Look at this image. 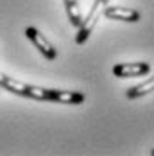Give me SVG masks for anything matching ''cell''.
Segmentation results:
<instances>
[{"label":"cell","instance_id":"6da1fadb","mask_svg":"<svg viewBox=\"0 0 154 156\" xmlns=\"http://www.w3.org/2000/svg\"><path fill=\"white\" fill-rule=\"evenodd\" d=\"M108 2L109 0H95V2H93L90 13L86 15V18H82V23L79 25V32H77V36H75L77 45H82V43L90 38V34L93 32L97 22H99V18H100L102 11H104V7L108 5Z\"/></svg>","mask_w":154,"mask_h":156},{"label":"cell","instance_id":"7a4b0ae2","mask_svg":"<svg viewBox=\"0 0 154 156\" xmlns=\"http://www.w3.org/2000/svg\"><path fill=\"white\" fill-rule=\"evenodd\" d=\"M25 36L31 40L32 45L38 48L48 61H54V59L58 58V50L54 48V45L45 38V34H41L36 27H27V29H25Z\"/></svg>","mask_w":154,"mask_h":156},{"label":"cell","instance_id":"3957f363","mask_svg":"<svg viewBox=\"0 0 154 156\" xmlns=\"http://www.w3.org/2000/svg\"><path fill=\"white\" fill-rule=\"evenodd\" d=\"M102 15L109 20H118V22H129V23L140 22V11L131 7H122V5H106Z\"/></svg>","mask_w":154,"mask_h":156},{"label":"cell","instance_id":"277c9868","mask_svg":"<svg viewBox=\"0 0 154 156\" xmlns=\"http://www.w3.org/2000/svg\"><path fill=\"white\" fill-rule=\"evenodd\" d=\"M151 72L149 63H118L113 66L115 77H138Z\"/></svg>","mask_w":154,"mask_h":156},{"label":"cell","instance_id":"5b68a950","mask_svg":"<svg viewBox=\"0 0 154 156\" xmlns=\"http://www.w3.org/2000/svg\"><path fill=\"white\" fill-rule=\"evenodd\" d=\"M84 94L81 92H63L48 88V102H61V104H81L84 102Z\"/></svg>","mask_w":154,"mask_h":156},{"label":"cell","instance_id":"8992f818","mask_svg":"<svg viewBox=\"0 0 154 156\" xmlns=\"http://www.w3.org/2000/svg\"><path fill=\"white\" fill-rule=\"evenodd\" d=\"M0 86L5 88V90L11 92V94L20 95V97H25V83L9 77V76H5L4 72H0Z\"/></svg>","mask_w":154,"mask_h":156},{"label":"cell","instance_id":"52a82bcc","mask_svg":"<svg viewBox=\"0 0 154 156\" xmlns=\"http://www.w3.org/2000/svg\"><path fill=\"white\" fill-rule=\"evenodd\" d=\"M151 92H154V77L147 79L145 83H142L138 86L129 88V90L125 92V97H127V99H138V97H143V95L151 94Z\"/></svg>","mask_w":154,"mask_h":156},{"label":"cell","instance_id":"ba28073f","mask_svg":"<svg viewBox=\"0 0 154 156\" xmlns=\"http://www.w3.org/2000/svg\"><path fill=\"white\" fill-rule=\"evenodd\" d=\"M65 9H66L70 23L74 27H79L82 23V15H81V9H79V2L77 0H65Z\"/></svg>","mask_w":154,"mask_h":156},{"label":"cell","instance_id":"9c48e42d","mask_svg":"<svg viewBox=\"0 0 154 156\" xmlns=\"http://www.w3.org/2000/svg\"><path fill=\"white\" fill-rule=\"evenodd\" d=\"M25 97L34 99V101H48V88L34 86V84H25Z\"/></svg>","mask_w":154,"mask_h":156}]
</instances>
